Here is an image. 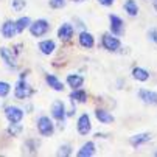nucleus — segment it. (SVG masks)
<instances>
[{
	"instance_id": "nucleus-11",
	"label": "nucleus",
	"mask_w": 157,
	"mask_h": 157,
	"mask_svg": "<svg viewBox=\"0 0 157 157\" xmlns=\"http://www.w3.org/2000/svg\"><path fill=\"white\" fill-rule=\"evenodd\" d=\"M16 33H17V30H16V22L6 20L5 24L2 25V34H3V37H6V39H13Z\"/></svg>"
},
{
	"instance_id": "nucleus-14",
	"label": "nucleus",
	"mask_w": 157,
	"mask_h": 157,
	"mask_svg": "<svg viewBox=\"0 0 157 157\" xmlns=\"http://www.w3.org/2000/svg\"><path fill=\"white\" fill-rule=\"evenodd\" d=\"M149 140H151V136H149V134H146V132H143V134H136V136L131 137V145H132V146H140V145H143V143H146V142H149Z\"/></svg>"
},
{
	"instance_id": "nucleus-29",
	"label": "nucleus",
	"mask_w": 157,
	"mask_h": 157,
	"mask_svg": "<svg viewBox=\"0 0 157 157\" xmlns=\"http://www.w3.org/2000/svg\"><path fill=\"white\" fill-rule=\"evenodd\" d=\"M148 36L157 44V30H149V33H148Z\"/></svg>"
},
{
	"instance_id": "nucleus-17",
	"label": "nucleus",
	"mask_w": 157,
	"mask_h": 157,
	"mask_svg": "<svg viewBox=\"0 0 157 157\" xmlns=\"http://www.w3.org/2000/svg\"><path fill=\"white\" fill-rule=\"evenodd\" d=\"M45 81H47V84L53 89V90H58V92L64 90V84H62L55 75H47V76H45Z\"/></svg>"
},
{
	"instance_id": "nucleus-13",
	"label": "nucleus",
	"mask_w": 157,
	"mask_h": 157,
	"mask_svg": "<svg viewBox=\"0 0 157 157\" xmlns=\"http://www.w3.org/2000/svg\"><path fill=\"white\" fill-rule=\"evenodd\" d=\"M95 154V143L94 142H87L81 146V149L78 151V155L79 157H90Z\"/></svg>"
},
{
	"instance_id": "nucleus-12",
	"label": "nucleus",
	"mask_w": 157,
	"mask_h": 157,
	"mask_svg": "<svg viewBox=\"0 0 157 157\" xmlns=\"http://www.w3.org/2000/svg\"><path fill=\"white\" fill-rule=\"evenodd\" d=\"M58 36H59L61 40H69V39H72V36H73V27H72L70 24L61 25L59 30H58Z\"/></svg>"
},
{
	"instance_id": "nucleus-10",
	"label": "nucleus",
	"mask_w": 157,
	"mask_h": 157,
	"mask_svg": "<svg viewBox=\"0 0 157 157\" xmlns=\"http://www.w3.org/2000/svg\"><path fill=\"white\" fill-rule=\"evenodd\" d=\"M139 97L143 103L146 104H157V94L152 90H148V89H142L139 92Z\"/></svg>"
},
{
	"instance_id": "nucleus-23",
	"label": "nucleus",
	"mask_w": 157,
	"mask_h": 157,
	"mask_svg": "<svg viewBox=\"0 0 157 157\" xmlns=\"http://www.w3.org/2000/svg\"><path fill=\"white\" fill-rule=\"evenodd\" d=\"M70 98L72 100H76L79 103H86L87 101V94L84 90H79V89H75V92L70 94Z\"/></svg>"
},
{
	"instance_id": "nucleus-22",
	"label": "nucleus",
	"mask_w": 157,
	"mask_h": 157,
	"mask_svg": "<svg viewBox=\"0 0 157 157\" xmlns=\"http://www.w3.org/2000/svg\"><path fill=\"white\" fill-rule=\"evenodd\" d=\"M132 76L139 79V81H146L149 78V73L145 70V69H140V67H136V69L132 70Z\"/></svg>"
},
{
	"instance_id": "nucleus-7",
	"label": "nucleus",
	"mask_w": 157,
	"mask_h": 157,
	"mask_svg": "<svg viewBox=\"0 0 157 157\" xmlns=\"http://www.w3.org/2000/svg\"><path fill=\"white\" fill-rule=\"evenodd\" d=\"M92 129V124H90V118H89L87 114H82L78 120V132L81 136H87Z\"/></svg>"
},
{
	"instance_id": "nucleus-8",
	"label": "nucleus",
	"mask_w": 157,
	"mask_h": 157,
	"mask_svg": "<svg viewBox=\"0 0 157 157\" xmlns=\"http://www.w3.org/2000/svg\"><path fill=\"white\" fill-rule=\"evenodd\" d=\"M109 20H110V31H112V34H115V36L123 34V20L118 16H114V14L109 16Z\"/></svg>"
},
{
	"instance_id": "nucleus-31",
	"label": "nucleus",
	"mask_w": 157,
	"mask_h": 157,
	"mask_svg": "<svg viewBox=\"0 0 157 157\" xmlns=\"http://www.w3.org/2000/svg\"><path fill=\"white\" fill-rule=\"evenodd\" d=\"M154 8H155V11H157V0H154Z\"/></svg>"
},
{
	"instance_id": "nucleus-4",
	"label": "nucleus",
	"mask_w": 157,
	"mask_h": 157,
	"mask_svg": "<svg viewBox=\"0 0 157 157\" xmlns=\"http://www.w3.org/2000/svg\"><path fill=\"white\" fill-rule=\"evenodd\" d=\"M14 94L17 98L24 100V98H28L31 95V87L28 86V82L25 79H19L17 84H16V89H14Z\"/></svg>"
},
{
	"instance_id": "nucleus-26",
	"label": "nucleus",
	"mask_w": 157,
	"mask_h": 157,
	"mask_svg": "<svg viewBox=\"0 0 157 157\" xmlns=\"http://www.w3.org/2000/svg\"><path fill=\"white\" fill-rule=\"evenodd\" d=\"M20 129H22V128H20L19 123H11V126L8 128V132L13 134V136H17V134L20 132Z\"/></svg>"
},
{
	"instance_id": "nucleus-16",
	"label": "nucleus",
	"mask_w": 157,
	"mask_h": 157,
	"mask_svg": "<svg viewBox=\"0 0 157 157\" xmlns=\"http://www.w3.org/2000/svg\"><path fill=\"white\" fill-rule=\"evenodd\" d=\"M95 117H97V120L98 121H101V123H112L115 118H114V115H110L107 110H104V109H98L97 112H95Z\"/></svg>"
},
{
	"instance_id": "nucleus-9",
	"label": "nucleus",
	"mask_w": 157,
	"mask_h": 157,
	"mask_svg": "<svg viewBox=\"0 0 157 157\" xmlns=\"http://www.w3.org/2000/svg\"><path fill=\"white\" fill-rule=\"evenodd\" d=\"M0 56H2V59L5 61V64H6L8 67H11V69H16V67H17L16 58H14V55H13V52H11L10 48H6V47L0 48Z\"/></svg>"
},
{
	"instance_id": "nucleus-19",
	"label": "nucleus",
	"mask_w": 157,
	"mask_h": 157,
	"mask_svg": "<svg viewBox=\"0 0 157 157\" xmlns=\"http://www.w3.org/2000/svg\"><path fill=\"white\" fill-rule=\"evenodd\" d=\"M84 82V78L79 75H69L67 76V84H69L72 89H79Z\"/></svg>"
},
{
	"instance_id": "nucleus-20",
	"label": "nucleus",
	"mask_w": 157,
	"mask_h": 157,
	"mask_svg": "<svg viewBox=\"0 0 157 157\" xmlns=\"http://www.w3.org/2000/svg\"><path fill=\"white\" fill-rule=\"evenodd\" d=\"M30 25H31L30 17H20L19 20H16V30H17V33H22L25 28H30Z\"/></svg>"
},
{
	"instance_id": "nucleus-15",
	"label": "nucleus",
	"mask_w": 157,
	"mask_h": 157,
	"mask_svg": "<svg viewBox=\"0 0 157 157\" xmlns=\"http://www.w3.org/2000/svg\"><path fill=\"white\" fill-rule=\"evenodd\" d=\"M79 44H81L82 47H86V48H92L94 44H95L94 36H92L90 33H87V31H82V33L79 34Z\"/></svg>"
},
{
	"instance_id": "nucleus-28",
	"label": "nucleus",
	"mask_w": 157,
	"mask_h": 157,
	"mask_svg": "<svg viewBox=\"0 0 157 157\" xmlns=\"http://www.w3.org/2000/svg\"><path fill=\"white\" fill-rule=\"evenodd\" d=\"M58 154H59V155H69V154H70V146H62Z\"/></svg>"
},
{
	"instance_id": "nucleus-30",
	"label": "nucleus",
	"mask_w": 157,
	"mask_h": 157,
	"mask_svg": "<svg viewBox=\"0 0 157 157\" xmlns=\"http://www.w3.org/2000/svg\"><path fill=\"white\" fill-rule=\"evenodd\" d=\"M98 2L101 5H104V6H110L112 3H114V0H98Z\"/></svg>"
},
{
	"instance_id": "nucleus-25",
	"label": "nucleus",
	"mask_w": 157,
	"mask_h": 157,
	"mask_svg": "<svg viewBox=\"0 0 157 157\" xmlns=\"http://www.w3.org/2000/svg\"><path fill=\"white\" fill-rule=\"evenodd\" d=\"M11 6H13L14 11H22L25 8V0H13Z\"/></svg>"
},
{
	"instance_id": "nucleus-27",
	"label": "nucleus",
	"mask_w": 157,
	"mask_h": 157,
	"mask_svg": "<svg viewBox=\"0 0 157 157\" xmlns=\"http://www.w3.org/2000/svg\"><path fill=\"white\" fill-rule=\"evenodd\" d=\"M65 5V0H50V6L58 10V8H62Z\"/></svg>"
},
{
	"instance_id": "nucleus-24",
	"label": "nucleus",
	"mask_w": 157,
	"mask_h": 157,
	"mask_svg": "<svg viewBox=\"0 0 157 157\" xmlns=\"http://www.w3.org/2000/svg\"><path fill=\"white\" fill-rule=\"evenodd\" d=\"M10 90H11V86L8 82H5V81H0V97L5 98L10 94Z\"/></svg>"
},
{
	"instance_id": "nucleus-21",
	"label": "nucleus",
	"mask_w": 157,
	"mask_h": 157,
	"mask_svg": "<svg viewBox=\"0 0 157 157\" xmlns=\"http://www.w3.org/2000/svg\"><path fill=\"white\" fill-rule=\"evenodd\" d=\"M124 10L132 17L139 14V6H137V3L134 2V0H126V2H124Z\"/></svg>"
},
{
	"instance_id": "nucleus-18",
	"label": "nucleus",
	"mask_w": 157,
	"mask_h": 157,
	"mask_svg": "<svg viewBox=\"0 0 157 157\" xmlns=\"http://www.w3.org/2000/svg\"><path fill=\"white\" fill-rule=\"evenodd\" d=\"M55 48H56V44L53 42V40H42L40 44H39V50L44 53V55H52L53 52H55Z\"/></svg>"
},
{
	"instance_id": "nucleus-6",
	"label": "nucleus",
	"mask_w": 157,
	"mask_h": 157,
	"mask_svg": "<svg viewBox=\"0 0 157 157\" xmlns=\"http://www.w3.org/2000/svg\"><path fill=\"white\" fill-rule=\"evenodd\" d=\"M52 115L58 121H64L65 120V106H64L62 101H55L53 103V106H52Z\"/></svg>"
},
{
	"instance_id": "nucleus-32",
	"label": "nucleus",
	"mask_w": 157,
	"mask_h": 157,
	"mask_svg": "<svg viewBox=\"0 0 157 157\" xmlns=\"http://www.w3.org/2000/svg\"><path fill=\"white\" fill-rule=\"evenodd\" d=\"M155 155H157V152H155Z\"/></svg>"
},
{
	"instance_id": "nucleus-1",
	"label": "nucleus",
	"mask_w": 157,
	"mask_h": 157,
	"mask_svg": "<svg viewBox=\"0 0 157 157\" xmlns=\"http://www.w3.org/2000/svg\"><path fill=\"white\" fill-rule=\"evenodd\" d=\"M37 131H39L40 136H44V137L52 136L53 131H55L53 121H52L48 117H40V118L37 120Z\"/></svg>"
},
{
	"instance_id": "nucleus-5",
	"label": "nucleus",
	"mask_w": 157,
	"mask_h": 157,
	"mask_svg": "<svg viewBox=\"0 0 157 157\" xmlns=\"http://www.w3.org/2000/svg\"><path fill=\"white\" fill-rule=\"evenodd\" d=\"M103 47L109 52H117L120 47H121V44L117 37L114 36H110V34H104L103 36Z\"/></svg>"
},
{
	"instance_id": "nucleus-3",
	"label": "nucleus",
	"mask_w": 157,
	"mask_h": 157,
	"mask_svg": "<svg viewBox=\"0 0 157 157\" xmlns=\"http://www.w3.org/2000/svg\"><path fill=\"white\" fill-rule=\"evenodd\" d=\"M5 115L10 123H20V120L24 118V110L17 106H8L5 109Z\"/></svg>"
},
{
	"instance_id": "nucleus-2",
	"label": "nucleus",
	"mask_w": 157,
	"mask_h": 157,
	"mask_svg": "<svg viewBox=\"0 0 157 157\" xmlns=\"http://www.w3.org/2000/svg\"><path fill=\"white\" fill-rule=\"evenodd\" d=\"M48 28H50L48 22H47L45 19H39V20L33 22V24L30 25V33H31L33 36L39 37V36H44V34H45V33L48 31Z\"/></svg>"
}]
</instances>
